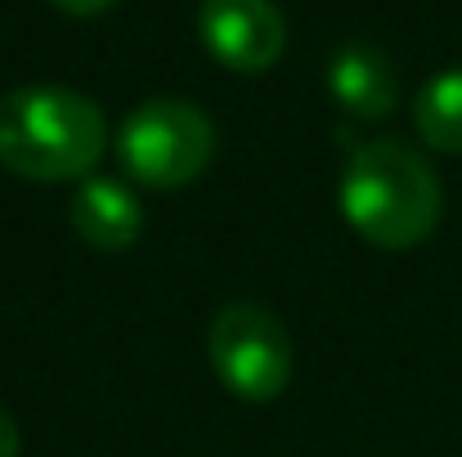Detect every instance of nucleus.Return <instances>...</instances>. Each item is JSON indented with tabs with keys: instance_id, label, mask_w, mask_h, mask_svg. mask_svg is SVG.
<instances>
[{
	"instance_id": "obj_1",
	"label": "nucleus",
	"mask_w": 462,
	"mask_h": 457,
	"mask_svg": "<svg viewBox=\"0 0 462 457\" xmlns=\"http://www.w3.org/2000/svg\"><path fill=\"white\" fill-rule=\"evenodd\" d=\"M337 202L346 224L364 242L382 251H413L436 233L445 211V188L422 152H413L400 140H377L346 161Z\"/></svg>"
},
{
	"instance_id": "obj_2",
	"label": "nucleus",
	"mask_w": 462,
	"mask_h": 457,
	"mask_svg": "<svg viewBox=\"0 0 462 457\" xmlns=\"http://www.w3.org/2000/svg\"><path fill=\"white\" fill-rule=\"evenodd\" d=\"M108 152V122L95 99L68 86H18L0 95V166L41 179H86Z\"/></svg>"
},
{
	"instance_id": "obj_3",
	"label": "nucleus",
	"mask_w": 462,
	"mask_h": 457,
	"mask_svg": "<svg viewBox=\"0 0 462 457\" xmlns=\"http://www.w3.org/2000/svg\"><path fill=\"white\" fill-rule=\"evenodd\" d=\"M207 354H211V372L220 377V386L243 404L279 399L297 368L292 332L283 327L274 309L256 301H234L211 318Z\"/></svg>"
},
{
	"instance_id": "obj_4",
	"label": "nucleus",
	"mask_w": 462,
	"mask_h": 457,
	"mask_svg": "<svg viewBox=\"0 0 462 457\" xmlns=\"http://www.w3.org/2000/svg\"><path fill=\"white\" fill-rule=\"evenodd\" d=\"M117 157L149 188H184L211 166L216 126L189 99H149L122 122Z\"/></svg>"
},
{
	"instance_id": "obj_5",
	"label": "nucleus",
	"mask_w": 462,
	"mask_h": 457,
	"mask_svg": "<svg viewBox=\"0 0 462 457\" xmlns=\"http://www.w3.org/2000/svg\"><path fill=\"white\" fill-rule=\"evenodd\" d=\"M198 36L234 72H265L288 50V18L274 0H202Z\"/></svg>"
},
{
	"instance_id": "obj_6",
	"label": "nucleus",
	"mask_w": 462,
	"mask_h": 457,
	"mask_svg": "<svg viewBox=\"0 0 462 457\" xmlns=\"http://www.w3.org/2000/svg\"><path fill=\"white\" fill-rule=\"evenodd\" d=\"M328 90H332V99L350 117H364V122H377V117H386L400 104L395 63L386 59V50H377L368 41H346L332 54V63H328Z\"/></svg>"
},
{
	"instance_id": "obj_7",
	"label": "nucleus",
	"mask_w": 462,
	"mask_h": 457,
	"mask_svg": "<svg viewBox=\"0 0 462 457\" xmlns=\"http://www.w3.org/2000/svg\"><path fill=\"white\" fill-rule=\"evenodd\" d=\"M72 229L95 251H126L144 233V206L122 179L86 175L72 193Z\"/></svg>"
},
{
	"instance_id": "obj_8",
	"label": "nucleus",
	"mask_w": 462,
	"mask_h": 457,
	"mask_svg": "<svg viewBox=\"0 0 462 457\" xmlns=\"http://www.w3.org/2000/svg\"><path fill=\"white\" fill-rule=\"evenodd\" d=\"M413 126L436 152H462V68L431 77L418 90Z\"/></svg>"
},
{
	"instance_id": "obj_9",
	"label": "nucleus",
	"mask_w": 462,
	"mask_h": 457,
	"mask_svg": "<svg viewBox=\"0 0 462 457\" xmlns=\"http://www.w3.org/2000/svg\"><path fill=\"white\" fill-rule=\"evenodd\" d=\"M23 453V435H18V422L14 413L0 408V457H18Z\"/></svg>"
},
{
	"instance_id": "obj_10",
	"label": "nucleus",
	"mask_w": 462,
	"mask_h": 457,
	"mask_svg": "<svg viewBox=\"0 0 462 457\" xmlns=\"http://www.w3.org/2000/svg\"><path fill=\"white\" fill-rule=\"evenodd\" d=\"M59 14H72V18H95V14H104L108 5H117V0H50Z\"/></svg>"
}]
</instances>
